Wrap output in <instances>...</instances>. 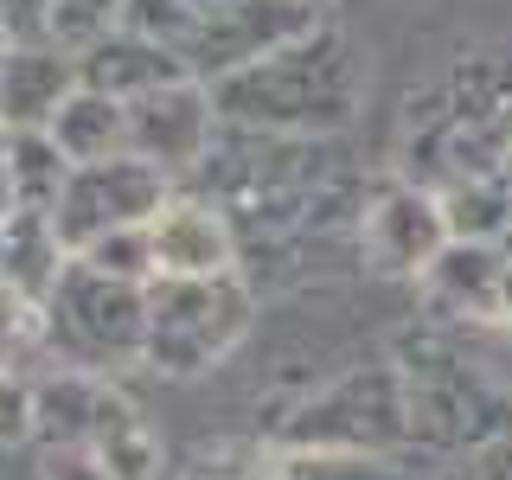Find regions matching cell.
<instances>
[{
  "label": "cell",
  "instance_id": "6da1fadb",
  "mask_svg": "<svg viewBox=\"0 0 512 480\" xmlns=\"http://www.w3.org/2000/svg\"><path fill=\"white\" fill-rule=\"evenodd\" d=\"M218 122L231 128H256V135H333L352 103H359V71H352V45L333 26H314L308 39L269 52L263 64L212 84Z\"/></svg>",
  "mask_w": 512,
  "mask_h": 480
},
{
  "label": "cell",
  "instance_id": "7a4b0ae2",
  "mask_svg": "<svg viewBox=\"0 0 512 480\" xmlns=\"http://www.w3.org/2000/svg\"><path fill=\"white\" fill-rule=\"evenodd\" d=\"M397 378H404L410 442L474 455V448L512 436V391L480 359H468L455 340L404 333L397 340Z\"/></svg>",
  "mask_w": 512,
  "mask_h": 480
},
{
  "label": "cell",
  "instance_id": "3957f363",
  "mask_svg": "<svg viewBox=\"0 0 512 480\" xmlns=\"http://www.w3.org/2000/svg\"><path fill=\"white\" fill-rule=\"evenodd\" d=\"M45 340L58 372L116 378L128 365H148V288L109 282L71 256V269L45 301Z\"/></svg>",
  "mask_w": 512,
  "mask_h": 480
},
{
  "label": "cell",
  "instance_id": "277c9868",
  "mask_svg": "<svg viewBox=\"0 0 512 480\" xmlns=\"http://www.w3.org/2000/svg\"><path fill=\"white\" fill-rule=\"evenodd\" d=\"M250 333V288L218 282H148V365L167 378H199Z\"/></svg>",
  "mask_w": 512,
  "mask_h": 480
},
{
  "label": "cell",
  "instance_id": "5b68a950",
  "mask_svg": "<svg viewBox=\"0 0 512 480\" xmlns=\"http://www.w3.org/2000/svg\"><path fill=\"white\" fill-rule=\"evenodd\" d=\"M167 199H173V180L135 154L103 160V167H71V180H64L58 205H52L58 244L71 256H84L90 244H103L116 231H148Z\"/></svg>",
  "mask_w": 512,
  "mask_h": 480
},
{
  "label": "cell",
  "instance_id": "8992f818",
  "mask_svg": "<svg viewBox=\"0 0 512 480\" xmlns=\"http://www.w3.org/2000/svg\"><path fill=\"white\" fill-rule=\"evenodd\" d=\"M288 448H346V455H391L410 442V410H404V378L397 365L352 372L333 391H320L295 423L282 429Z\"/></svg>",
  "mask_w": 512,
  "mask_h": 480
},
{
  "label": "cell",
  "instance_id": "52a82bcc",
  "mask_svg": "<svg viewBox=\"0 0 512 480\" xmlns=\"http://www.w3.org/2000/svg\"><path fill=\"white\" fill-rule=\"evenodd\" d=\"M314 26H320L314 7H301V0H231V7L199 20V32L180 45V64H186V77H199L212 90L224 77L263 64L269 52H282V45L308 39Z\"/></svg>",
  "mask_w": 512,
  "mask_h": 480
},
{
  "label": "cell",
  "instance_id": "ba28073f",
  "mask_svg": "<svg viewBox=\"0 0 512 480\" xmlns=\"http://www.w3.org/2000/svg\"><path fill=\"white\" fill-rule=\"evenodd\" d=\"M218 128L224 122H218L212 90H205L199 77H180V84L128 103V154L148 160L167 180H186V173H199L205 160H212Z\"/></svg>",
  "mask_w": 512,
  "mask_h": 480
},
{
  "label": "cell",
  "instance_id": "9c48e42d",
  "mask_svg": "<svg viewBox=\"0 0 512 480\" xmlns=\"http://www.w3.org/2000/svg\"><path fill=\"white\" fill-rule=\"evenodd\" d=\"M148 250H154V276L167 282L237 276V224L205 192H173L160 205V218L148 224Z\"/></svg>",
  "mask_w": 512,
  "mask_h": 480
},
{
  "label": "cell",
  "instance_id": "30bf717a",
  "mask_svg": "<svg viewBox=\"0 0 512 480\" xmlns=\"http://www.w3.org/2000/svg\"><path fill=\"white\" fill-rule=\"evenodd\" d=\"M359 244H365V263L384 269V276H423V269L448 250L442 199L423 192V186H410V180L384 186L378 199L365 205Z\"/></svg>",
  "mask_w": 512,
  "mask_h": 480
},
{
  "label": "cell",
  "instance_id": "8fae6325",
  "mask_svg": "<svg viewBox=\"0 0 512 480\" xmlns=\"http://www.w3.org/2000/svg\"><path fill=\"white\" fill-rule=\"evenodd\" d=\"M77 58L58 45H7L0 52V128L7 135H45L58 109L77 96Z\"/></svg>",
  "mask_w": 512,
  "mask_h": 480
},
{
  "label": "cell",
  "instance_id": "7c38bea8",
  "mask_svg": "<svg viewBox=\"0 0 512 480\" xmlns=\"http://www.w3.org/2000/svg\"><path fill=\"white\" fill-rule=\"evenodd\" d=\"M500 282H506V256L493 244H448L423 269L429 308L448 320H500Z\"/></svg>",
  "mask_w": 512,
  "mask_h": 480
},
{
  "label": "cell",
  "instance_id": "4fadbf2b",
  "mask_svg": "<svg viewBox=\"0 0 512 480\" xmlns=\"http://www.w3.org/2000/svg\"><path fill=\"white\" fill-rule=\"evenodd\" d=\"M77 77H84V90H103V96H116V103H141V96L180 84L186 64L173 58L167 45H154V39L109 32L103 45H90V52L77 58Z\"/></svg>",
  "mask_w": 512,
  "mask_h": 480
},
{
  "label": "cell",
  "instance_id": "5bb4252c",
  "mask_svg": "<svg viewBox=\"0 0 512 480\" xmlns=\"http://www.w3.org/2000/svg\"><path fill=\"white\" fill-rule=\"evenodd\" d=\"M64 269H71V250L58 244L52 212H13L0 224V288H13V295L45 308Z\"/></svg>",
  "mask_w": 512,
  "mask_h": 480
},
{
  "label": "cell",
  "instance_id": "9a60e30c",
  "mask_svg": "<svg viewBox=\"0 0 512 480\" xmlns=\"http://www.w3.org/2000/svg\"><path fill=\"white\" fill-rule=\"evenodd\" d=\"M45 135H52V148L71 160V167H103V160H122L128 154V103L77 84V96L58 109V122L45 128Z\"/></svg>",
  "mask_w": 512,
  "mask_h": 480
},
{
  "label": "cell",
  "instance_id": "2e32d148",
  "mask_svg": "<svg viewBox=\"0 0 512 480\" xmlns=\"http://www.w3.org/2000/svg\"><path fill=\"white\" fill-rule=\"evenodd\" d=\"M84 461H90L96 480H160V442H154L148 416L128 404L122 391H116V404H109V416L96 423Z\"/></svg>",
  "mask_w": 512,
  "mask_h": 480
},
{
  "label": "cell",
  "instance_id": "e0dca14e",
  "mask_svg": "<svg viewBox=\"0 0 512 480\" xmlns=\"http://www.w3.org/2000/svg\"><path fill=\"white\" fill-rule=\"evenodd\" d=\"M442 199V224H448V244H493L500 250V237L512 231V186L500 173H487V180H455Z\"/></svg>",
  "mask_w": 512,
  "mask_h": 480
},
{
  "label": "cell",
  "instance_id": "ac0fdd59",
  "mask_svg": "<svg viewBox=\"0 0 512 480\" xmlns=\"http://www.w3.org/2000/svg\"><path fill=\"white\" fill-rule=\"evenodd\" d=\"M52 372V340H45V308L13 288H0V378H45Z\"/></svg>",
  "mask_w": 512,
  "mask_h": 480
},
{
  "label": "cell",
  "instance_id": "d6986e66",
  "mask_svg": "<svg viewBox=\"0 0 512 480\" xmlns=\"http://www.w3.org/2000/svg\"><path fill=\"white\" fill-rule=\"evenodd\" d=\"M71 160L52 148V135H13V186H20V212H52Z\"/></svg>",
  "mask_w": 512,
  "mask_h": 480
},
{
  "label": "cell",
  "instance_id": "ffe728a7",
  "mask_svg": "<svg viewBox=\"0 0 512 480\" xmlns=\"http://www.w3.org/2000/svg\"><path fill=\"white\" fill-rule=\"evenodd\" d=\"M288 480H416L397 455H346V448H288Z\"/></svg>",
  "mask_w": 512,
  "mask_h": 480
},
{
  "label": "cell",
  "instance_id": "44dd1931",
  "mask_svg": "<svg viewBox=\"0 0 512 480\" xmlns=\"http://www.w3.org/2000/svg\"><path fill=\"white\" fill-rule=\"evenodd\" d=\"M122 7L128 0H52V26H45V45L84 58L90 45H103L109 32H122Z\"/></svg>",
  "mask_w": 512,
  "mask_h": 480
},
{
  "label": "cell",
  "instance_id": "7402d4cb",
  "mask_svg": "<svg viewBox=\"0 0 512 480\" xmlns=\"http://www.w3.org/2000/svg\"><path fill=\"white\" fill-rule=\"evenodd\" d=\"M77 263H90L96 276H109V282H135V288H148L154 282V250H148V231H116V237H103V244H90Z\"/></svg>",
  "mask_w": 512,
  "mask_h": 480
},
{
  "label": "cell",
  "instance_id": "603a6c76",
  "mask_svg": "<svg viewBox=\"0 0 512 480\" xmlns=\"http://www.w3.org/2000/svg\"><path fill=\"white\" fill-rule=\"evenodd\" d=\"M32 442V384L0 378V448Z\"/></svg>",
  "mask_w": 512,
  "mask_h": 480
},
{
  "label": "cell",
  "instance_id": "cb8c5ba5",
  "mask_svg": "<svg viewBox=\"0 0 512 480\" xmlns=\"http://www.w3.org/2000/svg\"><path fill=\"white\" fill-rule=\"evenodd\" d=\"M0 20H7V45H45L52 0H0Z\"/></svg>",
  "mask_w": 512,
  "mask_h": 480
},
{
  "label": "cell",
  "instance_id": "d4e9b609",
  "mask_svg": "<svg viewBox=\"0 0 512 480\" xmlns=\"http://www.w3.org/2000/svg\"><path fill=\"white\" fill-rule=\"evenodd\" d=\"M442 480H512V436L487 442V448H474V455H461Z\"/></svg>",
  "mask_w": 512,
  "mask_h": 480
},
{
  "label": "cell",
  "instance_id": "484cf974",
  "mask_svg": "<svg viewBox=\"0 0 512 480\" xmlns=\"http://www.w3.org/2000/svg\"><path fill=\"white\" fill-rule=\"evenodd\" d=\"M20 212V186H13V135L0 128V224Z\"/></svg>",
  "mask_w": 512,
  "mask_h": 480
},
{
  "label": "cell",
  "instance_id": "4316f807",
  "mask_svg": "<svg viewBox=\"0 0 512 480\" xmlns=\"http://www.w3.org/2000/svg\"><path fill=\"white\" fill-rule=\"evenodd\" d=\"M500 320H512V263H506V282H500Z\"/></svg>",
  "mask_w": 512,
  "mask_h": 480
},
{
  "label": "cell",
  "instance_id": "83f0119b",
  "mask_svg": "<svg viewBox=\"0 0 512 480\" xmlns=\"http://www.w3.org/2000/svg\"><path fill=\"white\" fill-rule=\"evenodd\" d=\"M192 7H199V13H218V7H231V0H192Z\"/></svg>",
  "mask_w": 512,
  "mask_h": 480
},
{
  "label": "cell",
  "instance_id": "f1b7e54d",
  "mask_svg": "<svg viewBox=\"0 0 512 480\" xmlns=\"http://www.w3.org/2000/svg\"><path fill=\"white\" fill-rule=\"evenodd\" d=\"M500 256H506V263H512V231H506V237H500Z\"/></svg>",
  "mask_w": 512,
  "mask_h": 480
},
{
  "label": "cell",
  "instance_id": "f546056e",
  "mask_svg": "<svg viewBox=\"0 0 512 480\" xmlns=\"http://www.w3.org/2000/svg\"><path fill=\"white\" fill-rule=\"evenodd\" d=\"M0 52H7V20H0Z\"/></svg>",
  "mask_w": 512,
  "mask_h": 480
},
{
  "label": "cell",
  "instance_id": "4dcf8cb0",
  "mask_svg": "<svg viewBox=\"0 0 512 480\" xmlns=\"http://www.w3.org/2000/svg\"><path fill=\"white\" fill-rule=\"evenodd\" d=\"M500 180H506V186H512V160H506V173H500Z\"/></svg>",
  "mask_w": 512,
  "mask_h": 480
},
{
  "label": "cell",
  "instance_id": "1f68e13d",
  "mask_svg": "<svg viewBox=\"0 0 512 480\" xmlns=\"http://www.w3.org/2000/svg\"><path fill=\"white\" fill-rule=\"evenodd\" d=\"M301 7H320V0H301Z\"/></svg>",
  "mask_w": 512,
  "mask_h": 480
}]
</instances>
